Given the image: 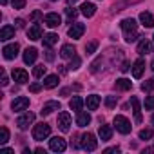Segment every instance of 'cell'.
<instances>
[{
    "label": "cell",
    "mask_w": 154,
    "mask_h": 154,
    "mask_svg": "<svg viewBox=\"0 0 154 154\" xmlns=\"http://www.w3.org/2000/svg\"><path fill=\"white\" fill-rule=\"evenodd\" d=\"M13 78H15V82H18V84H26V82L29 80V74H27L24 69H13Z\"/></svg>",
    "instance_id": "5bb4252c"
},
{
    "label": "cell",
    "mask_w": 154,
    "mask_h": 154,
    "mask_svg": "<svg viewBox=\"0 0 154 154\" xmlns=\"http://www.w3.org/2000/svg\"><path fill=\"white\" fill-rule=\"evenodd\" d=\"M67 2H69V4H74V2H76V0H67Z\"/></svg>",
    "instance_id": "7dc6e473"
},
{
    "label": "cell",
    "mask_w": 154,
    "mask_h": 154,
    "mask_svg": "<svg viewBox=\"0 0 154 154\" xmlns=\"http://www.w3.org/2000/svg\"><path fill=\"white\" fill-rule=\"evenodd\" d=\"M69 125H71V116H69V112H60L58 114V127H60V131H63V132H67L69 131Z\"/></svg>",
    "instance_id": "30bf717a"
},
{
    "label": "cell",
    "mask_w": 154,
    "mask_h": 154,
    "mask_svg": "<svg viewBox=\"0 0 154 154\" xmlns=\"http://www.w3.org/2000/svg\"><path fill=\"white\" fill-rule=\"evenodd\" d=\"M138 136H140V140H150L154 136V131L152 129H141Z\"/></svg>",
    "instance_id": "f546056e"
},
{
    "label": "cell",
    "mask_w": 154,
    "mask_h": 154,
    "mask_svg": "<svg viewBox=\"0 0 154 154\" xmlns=\"http://www.w3.org/2000/svg\"><path fill=\"white\" fill-rule=\"evenodd\" d=\"M91 122V116L87 114V112H78V116H76V125H78V127H85L87 123Z\"/></svg>",
    "instance_id": "4316f807"
},
{
    "label": "cell",
    "mask_w": 154,
    "mask_h": 154,
    "mask_svg": "<svg viewBox=\"0 0 154 154\" xmlns=\"http://www.w3.org/2000/svg\"><path fill=\"white\" fill-rule=\"evenodd\" d=\"M114 87H116L118 91H129V89L132 87V82H131V80H127V78H120V80H116Z\"/></svg>",
    "instance_id": "603a6c76"
},
{
    "label": "cell",
    "mask_w": 154,
    "mask_h": 154,
    "mask_svg": "<svg viewBox=\"0 0 154 154\" xmlns=\"http://www.w3.org/2000/svg\"><path fill=\"white\" fill-rule=\"evenodd\" d=\"M13 36H15V27L4 26L2 31H0V40H9V38H13Z\"/></svg>",
    "instance_id": "cb8c5ba5"
},
{
    "label": "cell",
    "mask_w": 154,
    "mask_h": 154,
    "mask_svg": "<svg viewBox=\"0 0 154 154\" xmlns=\"http://www.w3.org/2000/svg\"><path fill=\"white\" fill-rule=\"evenodd\" d=\"M33 122H35V114H33V112H24V114L17 120V125H18L20 131H26Z\"/></svg>",
    "instance_id": "5b68a950"
},
{
    "label": "cell",
    "mask_w": 154,
    "mask_h": 154,
    "mask_svg": "<svg viewBox=\"0 0 154 154\" xmlns=\"http://www.w3.org/2000/svg\"><path fill=\"white\" fill-rule=\"evenodd\" d=\"M36 56H38V51H36L35 47H27V49L24 51V62H26L27 65H29V63H35Z\"/></svg>",
    "instance_id": "4fadbf2b"
},
{
    "label": "cell",
    "mask_w": 154,
    "mask_h": 154,
    "mask_svg": "<svg viewBox=\"0 0 154 154\" xmlns=\"http://www.w3.org/2000/svg\"><path fill=\"white\" fill-rule=\"evenodd\" d=\"M53 111H60V103L58 102H47V103H44V107H42V116H47V114H51Z\"/></svg>",
    "instance_id": "2e32d148"
},
{
    "label": "cell",
    "mask_w": 154,
    "mask_h": 154,
    "mask_svg": "<svg viewBox=\"0 0 154 154\" xmlns=\"http://www.w3.org/2000/svg\"><path fill=\"white\" fill-rule=\"evenodd\" d=\"M65 17H67L69 22H72L76 17H78V11H76L74 8H67V9H65Z\"/></svg>",
    "instance_id": "4dcf8cb0"
},
{
    "label": "cell",
    "mask_w": 154,
    "mask_h": 154,
    "mask_svg": "<svg viewBox=\"0 0 154 154\" xmlns=\"http://www.w3.org/2000/svg\"><path fill=\"white\" fill-rule=\"evenodd\" d=\"M60 56H62V58H72V56H76V49H74V45H71V44L62 45V49H60Z\"/></svg>",
    "instance_id": "9a60e30c"
},
{
    "label": "cell",
    "mask_w": 154,
    "mask_h": 154,
    "mask_svg": "<svg viewBox=\"0 0 154 154\" xmlns=\"http://www.w3.org/2000/svg\"><path fill=\"white\" fill-rule=\"evenodd\" d=\"M56 85H58V76L56 74H51L44 80V87H47V89H54Z\"/></svg>",
    "instance_id": "83f0119b"
},
{
    "label": "cell",
    "mask_w": 154,
    "mask_h": 154,
    "mask_svg": "<svg viewBox=\"0 0 154 154\" xmlns=\"http://www.w3.org/2000/svg\"><path fill=\"white\" fill-rule=\"evenodd\" d=\"M67 33H69L71 38H82V35L85 33V26L84 24H72Z\"/></svg>",
    "instance_id": "8fae6325"
},
{
    "label": "cell",
    "mask_w": 154,
    "mask_h": 154,
    "mask_svg": "<svg viewBox=\"0 0 154 154\" xmlns=\"http://www.w3.org/2000/svg\"><path fill=\"white\" fill-rule=\"evenodd\" d=\"M27 36H29V40H40V38H42V27H40L38 24H35L33 27H29Z\"/></svg>",
    "instance_id": "ac0fdd59"
},
{
    "label": "cell",
    "mask_w": 154,
    "mask_h": 154,
    "mask_svg": "<svg viewBox=\"0 0 154 154\" xmlns=\"http://www.w3.org/2000/svg\"><path fill=\"white\" fill-rule=\"evenodd\" d=\"M45 60H47V62H53V60H54V53H53L51 49L45 51Z\"/></svg>",
    "instance_id": "60d3db41"
},
{
    "label": "cell",
    "mask_w": 154,
    "mask_h": 154,
    "mask_svg": "<svg viewBox=\"0 0 154 154\" xmlns=\"http://www.w3.org/2000/svg\"><path fill=\"white\" fill-rule=\"evenodd\" d=\"M80 147L85 149V150H94V149L98 147V141H96L94 134H91V132L84 134V136H82V141H80Z\"/></svg>",
    "instance_id": "277c9868"
},
{
    "label": "cell",
    "mask_w": 154,
    "mask_h": 154,
    "mask_svg": "<svg viewBox=\"0 0 154 154\" xmlns=\"http://www.w3.org/2000/svg\"><path fill=\"white\" fill-rule=\"evenodd\" d=\"M49 149H51L53 152H63V150L67 149V143H65V140H63V138L54 136V138L49 141Z\"/></svg>",
    "instance_id": "8992f818"
},
{
    "label": "cell",
    "mask_w": 154,
    "mask_h": 154,
    "mask_svg": "<svg viewBox=\"0 0 154 154\" xmlns=\"http://www.w3.org/2000/svg\"><path fill=\"white\" fill-rule=\"evenodd\" d=\"M152 123H154V114H152Z\"/></svg>",
    "instance_id": "681fc988"
},
{
    "label": "cell",
    "mask_w": 154,
    "mask_h": 154,
    "mask_svg": "<svg viewBox=\"0 0 154 154\" xmlns=\"http://www.w3.org/2000/svg\"><path fill=\"white\" fill-rule=\"evenodd\" d=\"M49 134H51V127H49L47 123H38V125H35V129H33V138H35L36 141L45 140Z\"/></svg>",
    "instance_id": "3957f363"
},
{
    "label": "cell",
    "mask_w": 154,
    "mask_h": 154,
    "mask_svg": "<svg viewBox=\"0 0 154 154\" xmlns=\"http://www.w3.org/2000/svg\"><path fill=\"white\" fill-rule=\"evenodd\" d=\"M120 27L123 29V33H125V40L131 44V42H134L140 35H138V26H136V20H132V18H125V20H122L120 22Z\"/></svg>",
    "instance_id": "6da1fadb"
},
{
    "label": "cell",
    "mask_w": 154,
    "mask_h": 154,
    "mask_svg": "<svg viewBox=\"0 0 154 154\" xmlns=\"http://www.w3.org/2000/svg\"><path fill=\"white\" fill-rule=\"evenodd\" d=\"M40 89H42L40 84H31V85H29V91H31V93H38Z\"/></svg>",
    "instance_id": "b9f144b4"
},
{
    "label": "cell",
    "mask_w": 154,
    "mask_h": 154,
    "mask_svg": "<svg viewBox=\"0 0 154 154\" xmlns=\"http://www.w3.org/2000/svg\"><path fill=\"white\" fill-rule=\"evenodd\" d=\"M8 140H9V131H8V127H2L0 129V143H8Z\"/></svg>",
    "instance_id": "1f68e13d"
},
{
    "label": "cell",
    "mask_w": 154,
    "mask_h": 154,
    "mask_svg": "<svg viewBox=\"0 0 154 154\" xmlns=\"http://www.w3.org/2000/svg\"><path fill=\"white\" fill-rule=\"evenodd\" d=\"M40 18H42V11H38V9H36V11H33V13H31V20H33V22H36V20H40Z\"/></svg>",
    "instance_id": "ab89813d"
},
{
    "label": "cell",
    "mask_w": 154,
    "mask_h": 154,
    "mask_svg": "<svg viewBox=\"0 0 154 154\" xmlns=\"http://www.w3.org/2000/svg\"><path fill=\"white\" fill-rule=\"evenodd\" d=\"M8 84H9V80H8V74H6V72H2V85L6 87Z\"/></svg>",
    "instance_id": "ee69618b"
},
{
    "label": "cell",
    "mask_w": 154,
    "mask_h": 154,
    "mask_svg": "<svg viewBox=\"0 0 154 154\" xmlns=\"http://www.w3.org/2000/svg\"><path fill=\"white\" fill-rule=\"evenodd\" d=\"M56 42H58V35H54V33H47V35H44V45L51 47V45H54Z\"/></svg>",
    "instance_id": "f1b7e54d"
},
{
    "label": "cell",
    "mask_w": 154,
    "mask_h": 154,
    "mask_svg": "<svg viewBox=\"0 0 154 154\" xmlns=\"http://www.w3.org/2000/svg\"><path fill=\"white\" fill-rule=\"evenodd\" d=\"M96 47H98V42L93 40V42H89V44L85 45V53H87V54H93V53L96 51Z\"/></svg>",
    "instance_id": "d590c367"
},
{
    "label": "cell",
    "mask_w": 154,
    "mask_h": 154,
    "mask_svg": "<svg viewBox=\"0 0 154 154\" xmlns=\"http://www.w3.org/2000/svg\"><path fill=\"white\" fill-rule=\"evenodd\" d=\"M140 22H141L145 27H154V17H152L150 13H147V11L140 13Z\"/></svg>",
    "instance_id": "44dd1931"
},
{
    "label": "cell",
    "mask_w": 154,
    "mask_h": 154,
    "mask_svg": "<svg viewBox=\"0 0 154 154\" xmlns=\"http://www.w3.org/2000/svg\"><path fill=\"white\" fill-rule=\"evenodd\" d=\"M18 51H20V45H18V44H9V45H6V47L2 49L6 60H15V58L18 56Z\"/></svg>",
    "instance_id": "52a82bcc"
},
{
    "label": "cell",
    "mask_w": 154,
    "mask_h": 154,
    "mask_svg": "<svg viewBox=\"0 0 154 154\" xmlns=\"http://www.w3.org/2000/svg\"><path fill=\"white\" fill-rule=\"evenodd\" d=\"M15 24H17V27H24V20H22V18H18Z\"/></svg>",
    "instance_id": "f6af8a7d"
},
{
    "label": "cell",
    "mask_w": 154,
    "mask_h": 154,
    "mask_svg": "<svg viewBox=\"0 0 154 154\" xmlns=\"http://www.w3.org/2000/svg\"><path fill=\"white\" fill-rule=\"evenodd\" d=\"M141 91H154V78H150V80H147V82H143L141 84Z\"/></svg>",
    "instance_id": "836d02e7"
},
{
    "label": "cell",
    "mask_w": 154,
    "mask_h": 154,
    "mask_svg": "<svg viewBox=\"0 0 154 154\" xmlns=\"http://www.w3.org/2000/svg\"><path fill=\"white\" fill-rule=\"evenodd\" d=\"M85 105H87V109H89V111H96V109H98V105H100V96H96V94L87 96Z\"/></svg>",
    "instance_id": "d6986e66"
},
{
    "label": "cell",
    "mask_w": 154,
    "mask_h": 154,
    "mask_svg": "<svg viewBox=\"0 0 154 154\" xmlns=\"http://www.w3.org/2000/svg\"><path fill=\"white\" fill-rule=\"evenodd\" d=\"M131 103H132V109H134V120L136 122H141V109H140V102L136 96L131 98Z\"/></svg>",
    "instance_id": "484cf974"
},
{
    "label": "cell",
    "mask_w": 154,
    "mask_h": 154,
    "mask_svg": "<svg viewBox=\"0 0 154 154\" xmlns=\"http://www.w3.org/2000/svg\"><path fill=\"white\" fill-rule=\"evenodd\" d=\"M116 103H118V96H107V98H105V105H107L109 109L116 107Z\"/></svg>",
    "instance_id": "8d00e7d4"
},
{
    "label": "cell",
    "mask_w": 154,
    "mask_h": 154,
    "mask_svg": "<svg viewBox=\"0 0 154 154\" xmlns=\"http://www.w3.org/2000/svg\"><path fill=\"white\" fill-rule=\"evenodd\" d=\"M44 24L47 26V27H58L60 24H62V18H60V15L58 13H47L45 15V18H44Z\"/></svg>",
    "instance_id": "ba28073f"
},
{
    "label": "cell",
    "mask_w": 154,
    "mask_h": 154,
    "mask_svg": "<svg viewBox=\"0 0 154 154\" xmlns=\"http://www.w3.org/2000/svg\"><path fill=\"white\" fill-rule=\"evenodd\" d=\"M45 69H47V67H44V65H36V67L33 69V76L40 78V76H44V74H45Z\"/></svg>",
    "instance_id": "e575fe53"
},
{
    "label": "cell",
    "mask_w": 154,
    "mask_h": 154,
    "mask_svg": "<svg viewBox=\"0 0 154 154\" xmlns=\"http://www.w3.org/2000/svg\"><path fill=\"white\" fill-rule=\"evenodd\" d=\"M114 127H116V131H118V132H122V134H129V132H131V129H132L131 122H129L125 116H122V114H118V116L114 118Z\"/></svg>",
    "instance_id": "7a4b0ae2"
},
{
    "label": "cell",
    "mask_w": 154,
    "mask_h": 154,
    "mask_svg": "<svg viewBox=\"0 0 154 154\" xmlns=\"http://www.w3.org/2000/svg\"><path fill=\"white\" fill-rule=\"evenodd\" d=\"M152 71H154V62H152Z\"/></svg>",
    "instance_id": "c3c4849f"
},
{
    "label": "cell",
    "mask_w": 154,
    "mask_h": 154,
    "mask_svg": "<svg viewBox=\"0 0 154 154\" xmlns=\"http://www.w3.org/2000/svg\"><path fill=\"white\" fill-rule=\"evenodd\" d=\"M145 109H147V111H152V109H154V96H147V100H145Z\"/></svg>",
    "instance_id": "f35d334b"
},
{
    "label": "cell",
    "mask_w": 154,
    "mask_h": 154,
    "mask_svg": "<svg viewBox=\"0 0 154 154\" xmlns=\"http://www.w3.org/2000/svg\"><path fill=\"white\" fill-rule=\"evenodd\" d=\"M98 134H100L102 141H109V140H111V136H112V129H111L109 125H100Z\"/></svg>",
    "instance_id": "ffe728a7"
},
{
    "label": "cell",
    "mask_w": 154,
    "mask_h": 154,
    "mask_svg": "<svg viewBox=\"0 0 154 154\" xmlns=\"http://www.w3.org/2000/svg\"><path fill=\"white\" fill-rule=\"evenodd\" d=\"M51 2H56V0H51Z\"/></svg>",
    "instance_id": "f907efd6"
},
{
    "label": "cell",
    "mask_w": 154,
    "mask_h": 154,
    "mask_svg": "<svg viewBox=\"0 0 154 154\" xmlns=\"http://www.w3.org/2000/svg\"><path fill=\"white\" fill-rule=\"evenodd\" d=\"M69 107H71L72 111H76V112H80L82 107H84V100H82L80 96H72V100L69 102Z\"/></svg>",
    "instance_id": "d4e9b609"
},
{
    "label": "cell",
    "mask_w": 154,
    "mask_h": 154,
    "mask_svg": "<svg viewBox=\"0 0 154 154\" xmlns=\"http://www.w3.org/2000/svg\"><path fill=\"white\" fill-rule=\"evenodd\" d=\"M0 2H2V4H4V6H6V4H8V0H0Z\"/></svg>",
    "instance_id": "bcb514c9"
},
{
    "label": "cell",
    "mask_w": 154,
    "mask_h": 154,
    "mask_svg": "<svg viewBox=\"0 0 154 154\" xmlns=\"http://www.w3.org/2000/svg\"><path fill=\"white\" fill-rule=\"evenodd\" d=\"M11 4H13V9H24L26 0H11Z\"/></svg>",
    "instance_id": "74e56055"
},
{
    "label": "cell",
    "mask_w": 154,
    "mask_h": 154,
    "mask_svg": "<svg viewBox=\"0 0 154 154\" xmlns=\"http://www.w3.org/2000/svg\"><path fill=\"white\" fill-rule=\"evenodd\" d=\"M138 53H140V54H149V53H152V44L143 38V40L138 44Z\"/></svg>",
    "instance_id": "7402d4cb"
},
{
    "label": "cell",
    "mask_w": 154,
    "mask_h": 154,
    "mask_svg": "<svg viewBox=\"0 0 154 154\" xmlns=\"http://www.w3.org/2000/svg\"><path fill=\"white\" fill-rule=\"evenodd\" d=\"M29 107V98H26V96H18V98H15L13 100V103H11V109L13 111H24V109H27Z\"/></svg>",
    "instance_id": "9c48e42d"
},
{
    "label": "cell",
    "mask_w": 154,
    "mask_h": 154,
    "mask_svg": "<svg viewBox=\"0 0 154 154\" xmlns=\"http://www.w3.org/2000/svg\"><path fill=\"white\" fill-rule=\"evenodd\" d=\"M120 71H122V72H127V71H129V62H123L122 67H120Z\"/></svg>",
    "instance_id": "7bdbcfd3"
},
{
    "label": "cell",
    "mask_w": 154,
    "mask_h": 154,
    "mask_svg": "<svg viewBox=\"0 0 154 154\" xmlns=\"http://www.w3.org/2000/svg\"><path fill=\"white\" fill-rule=\"evenodd\" d=\"M80 9H82V15H85L87 18H91V17L96 13V6H94L93 2H84Z\"/></svg>",
    "instance_id": "e0dca14e"
},
{
    "label": "cell",
    "mask_w": 154,
    "mask_h": 154,
    "mask_svg": "<svg viewBox=\"0 0 154 154\" xmlns=\"http://www.w3.org/2000/svg\"><path fill=\"white\" fill-rule=\"evenodd\" d=\"M80 63H82V60H80L78 56H72V58H71V63H69V69H71V71H76V69L80 67Z\"/></svg>",
    "instance_id": "d6a6232c"
},
{
    "label": "cell",
    "mask_w": 154,
    "mask_h": 154,
    "mask_svg": "<svg viewBox=\"0 0 154 154\" xmlns=\"http://www.w3.org/2000/svg\"><path fill=\"white\" fill-rule=\"evenodd\" d=\"M143 71H145V62L141 58H138L134 62V65H132V76H134V78H141Z\"/></svg>",
    "instance_id": "7c38bea8"
}]
</instances>
